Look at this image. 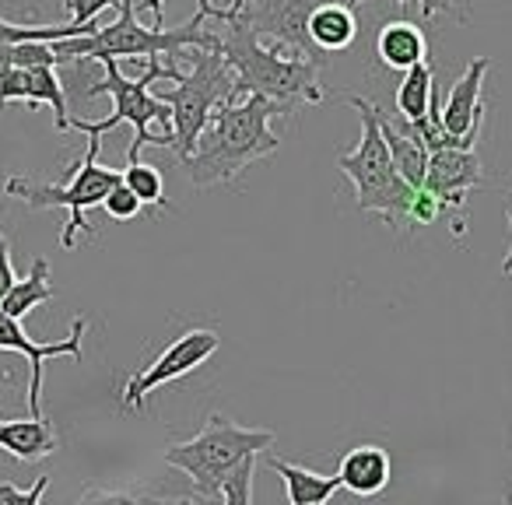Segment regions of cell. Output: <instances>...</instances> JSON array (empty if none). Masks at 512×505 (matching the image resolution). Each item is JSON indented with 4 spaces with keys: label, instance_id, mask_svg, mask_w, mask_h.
Wrapping results in <instances>:
<instances>
[{
    "label": "cell",
    "instance_id": "5bb4252c",
    "mask_svg": "<svg viewBox=\"0 0 512 505\" xmlns=\"http://www.w3.org/2000/svg\"><path fill=\"white\" fill-rule=\"evenodd\" d=\"M60 446L57 439V428L53 421H46L43 414H32V418H11V421H0V449L8 456L22 463H36L53 456Z\"/></svg>",
    "mask_w": 512,
    "mask_h": 505
},
{
    "label": "cell",
    "instance_id": "83f0119b",
    "mask_svg": "<svg viewBox=\"0 0 512 505\" xmlns=\"http://www.w3.org/2000/svg\"><path fill=\"white\" fill-rule=\"evenodd\" d=\"M348 8H358V4H365V0H344ZM421 4V15L425 18H432V15H439V11H453V0H418Z\"/></svg>",
    "mask_w": 512,
    "mask_h": 505
},
{
    "label": "cell",
    "instance_id": "9a60e30c",
    "mask_svg": "<svg viewBox=\"0 0 512 505\" xmlns=\"http://www.w3.org/2000/svg\"><path fill=\"white\" fill-rule=\"evenodd\" d=\"M390 474H393V463H390V453L383 446H355L344 453L341 460V488H348L351 495L358 498H372L390 484Z\"/></svg>",
    "mask_w": 512,
    "mask_h": 505
},
{
    "label": "cell",
    "instance_id": "cb8c5ba5",
    "mask_svg": "<svg viewBox=\"0 0 512 505\" xmlns=\"http://www.w3.org/2000/svg\"><path fill=\"white\" fill-rule=\"evenodd\" d=\"M141 207H144V204H141V197H137V193L130 190V186H123V179L113 186V190L106 193V197H102V211H106L113 221H130V218H137V214H141Z\"/></svg>",
    "mask_w": 512,
    "mask_h": 505
},
{
    "label": "cell",
    "instance_id": "4316f807",
    "mask_svg": "<svg viewBox=\"0 0 512 505\" xmlns=\"http://www.w3.org/2000/svg\"><path fill=\"white\" fill-rule=\"evenodd\" d=\"M15 281H18V274H15V264H11V242H8V235L0 232V299L11 292Z\"/></svg>",
    "mask_w": 512,
    "mask_h": 505
},
{
    "label": "cell",
    "instance_id": "d4e9b609",
    "mask_svg": "<svg viewBox=\"0 0 512 505\" xmlns=\"http://www.w3.org/2000/svg\"><path fill=\"white\" fill-rule=\"evenodd\" d=\"M116 4H120V0H67V15H71V25L92 32L95 18H99L102 11L116 8Z\"/></svg>",
    "mask_w": 512,
    "mask_h": 505
},
{
    "label": "cell",
    "instance_id": "603a6c76",
    "mask_svg": "<svg viewBox=\"0 0 512 505\" xmlns=\"http://www.w3.org/2000/svg\"><path fill=\"white\" fill-rule=\"evenodd\" d=\"M256 460H260V453H253V456H246V460L235 463V467L218 481V488H214V502H225V505H249L253 502Z\"/></svg>",
    "mask_w": 512,
    "mask_h": 505
},
{
    "label": "cell",
    "instance_id": "3957f363",
    "mask_svg": "<svg viewBox=\"0 0 512 505\" xmlns=\"http://www.w3.org/2000/svg\"><path fill=\"white\" fill-rule=\"evenodd\" d=\"M120 18L113 25H95L85 36L57 39L53 53L60 64L71 60H148V57H172L183 50H218L214 29H204V15H193L183 29H158V25L137 22V8L130 0L116 4Z\"/></svg>",
    "mask_w": 512,
    "mask_h": 505
},
{
    "label": "cell",
    "instance_id": "7c38bea8",
    "mask_svg": "<svg viewBox=\"0 0 512 505\" xmlns=\"http://www.w3.org/2000/svg\"><path fill=\"white\" fill-rule=\"evenodd\" d=\"M8 102H29V106H53V120L57 130H71V116H67V95L57 78V67L50 64H22L8 67L0 74V106Z\"/></svg>",
    "mask_w": 512,
    "mask_h": 505
},
{
    "label": "cell",
    "instance_id": "44dd1931",
    "mask_svg": "<svg viewBox=\"0 0 512 505\" xmlns=\"http://www.w3.org/2000/svg\"><path fill=\"white\" fill-rule=\"evenodd\" d=\"M400 88H397V113L404 120H421L432 109V95H435V67L428 60H418L407 71H400Z\"/></svg>",
    "mask_w": 512,
    "mask_h": 505
},
{
    "label": "cell",
    "instance_id": "6da1fadb",
    "mask_svg": "<svg viewBox=\"0 0 512 505\" xmlns=\"http://www.w3.org/2000/svg\"><path fill=\"white\" fill-rule=\"evenodd\" d=\"M211 22V18H204ZM218 36V53L228 60L235 74L232 99L264 95L288 116L295 106H316L323 102L320 64L306 57H295L285 46H264L253 29L242 22H211Z\"/></svg>",
    "mask_w": 512,
    "mask_h": 505
},
{
    "label": "cell",
    "instance_id": "7402d4cb",
    "mask_svg": "<svg viewBox=\"0 0 512 505\" xmlns=\"http://www.w3.org/2000/svg\"><path fill=\"white\" fill-rule=\"evenodd\" d=\"M123 186H130V190L141 197V204H155L158 211H169V200H165V179L162 172L155 169V165L148 162H127V169H123Z\"/></svg>",
    "mask_w": 512,
    "mask_h": 505
},
{
    "label": "cell",
    "instance_id": "5b68a950",
    "mask_svg": "<svg viewBox=\"0 0 512 505\" xmlns=\"http://www.w3.org/2000/svg\"><path fill=\"white\" fill-rule=\"evenodd\" d=\"M351 106L362 116V141L351 155L337 158V169L355 183L358 211L376 214L390 228H397L400 221L411 214V197L414 186L393 169L390 148L383 141V130H379V106L362 95H351Z\"/></svg>",
    "mask_w": 512,
    "mask_h": 505
},
{
    "label": "cell",
    "instance_id": "ffe728a7",
    "mask_svg": "<svg viewBox=\"0 0 512 505\" xmlns=\"http://www.w3.org/2000/svg\"><path fill=\"white\" fill-rule=\"evenodd\" d=\"M53 295L57 292H53V285H50V264L39 257L36 264H32V271L25 274V278H18L15 285H11V292L0 299V313L15 316V320H25L36 306L53 302Z\"/></svg>",
    "mask_w": 512,
    "mask_h": 505
},
{
    "label": "cell",
    "instance_id": "277c9868",
    "mask_svg": "<svg viewBox=\"0 0 512 505\" xmlns=\"http://www.w3.org/2000/svg\"><path fill=\"white\" fill-rule=\"evenodd\" d=\"M99 64H102V71H106V78L88 88L85 95L88 99L109 95V99H113V116H106V120H99V123L71 120V130H81V134H88V137H102L113 127H120V123H130V127H134V144H130V151H127V162H137L148 144L162 148L158 134H151V123H158L162 134L172 137V109L151 92V85H155V81H179L183 71L165 64L162 57H148V67H144L141 78H123L116 60H99Z\"/></svg>",
    "mask_w": 512,
    "mask_h": 505
},
{
    "label": "cell",
    "instance_id": "d6986e66",
    "mask_svg": "<svg viewBox=\"0 0 512 505\" xmlns=\"http://www.w3.org/2000/svg\"><path fill=\"white\" fill-rule=\"evenodd\" d=\"M376 53L386 67H393V71H407L411 64L425 60L428 43L414 22H386L376 36Z\"/></svg>",
    "mask_w": 512,
    "mask_h": 505
},
{
    "label": "cell",
    "instance_id": "30bf717a",
    "mask_svg": "<svg viewBox=\"0 0 512 505\" xmlns=\"http://www.w3.org/2000/svg\"><path fill=\"white\" fill-rule=\"evenodd\" d=\"M481 183H484V169L474 148L428 151V169H425V183L421 186L432 190L435 197L446 204L453 235L467 232V218H463V211H467V193Z\"/></svg>",
    "mask_w": 512,
    "mask_h": 505
},
{
    "label": "cell",
    "instance_id": "9c48e42d",
    "mask_svg": "<svg viewBox=\"0 0 512 505\" xmlns=\"http://www.w3.org/2000/svg\"><path fill=\"white\" fill-rule=\"evenodd\" d=\"M218 348H221V337L214 334V330L197 327V330H186V334H179L176 341H172L169 348H165L162 355L148 365V369L134 372V376L127 379V386H123V397H120L123 407H127V411L144 407V400H148L158 386L172 383V379L190 376V372L197 369V365H204Z\"/></svg>",
    "mask_w": 512,
    "mask_h": 505
},
{
    "label": "cell",
    "instance_id": "f546056e",
    "mask_svg": "<svg viewBox=\"0 0 512 505\" xmlns=\"http://www.w3.org/2000/svg\"><path fill=\"white\" fill-rule=\"evenodd\" d=\"M505 221H509V228H512V207L505 211ZM502 274H505V278H512V246H509V253H505V260H502Z\"/></svg>",
    "mask_w": 512,
    "mask_h": 505
},
{
    "label": "cell",
    "instance_id": "484cf974",
    "mask_svg": "<svg viewBox=\"0 0 512 505\" xmlns=\"http://www.w3.org/2000/svg\"><path fill=\"white\" fill-rule=\"evenodd\" d=\"M46 484H50V477H39L32 488H15L11 481H4L0 484V505H36L43 498Z\"/></svg>",
    "mask_w": 512,
    "mask_h": 505
},
{
    "label": "cell",
    "instance_id": "e0dca14e",
    "mask_svg": "<svg viewBox=\"0 0 512 505\" xmlns=\"http://www.w3.org/2000/svg\"><path fill=\"white\" fill-rule=\"evenodd\" d=\"M309 39H313L316 50L323 53H337V50H348L358 36V18L355 8H348L344 0H327L320 8L309 15Z\"/></svg>",
    "mask_w": 512,
    "mask_h": 505
},
{
    "label": "cell",
    "instance_id": "8992f818",
    "mask_svg": "<svg viewBox=\"0 0 512 505\" xmlns=\"http://www.w3.org/2000/svg\"><path fill=\"white\" fill-rule=\"evenodd\" d=\"M271 446L274 432H267V428H246L239 421L225 418V414H211L207 425L193 439L165 449V463L190 477L193 488H197V498L214 502V488L235 463L253 453H264Z\"/></svg>",
    "mask_w": 512,
    "mask_h": 505
},
{
    "label": "cell",
    "instance_id": "2e32d148",
    "mask_svg": "<svg viewBox=\"0 0 512 505\" xmlns=\"http://www.w3.org/2000/svg\"><path fill=\"white\" fill-rule=\"evenodd\" d=\"M379 130H383V141H386V148H390L393 169L418 190V186L425 183V169H428V148L418 137V130L400 113H397V120H386L383 109H379Z\"/></svg>",
    "mask_w": 512,
    "mask_h": 505
},
{
    "label": "cell",
    "instance_id": "7a4b0ae2",
    "mask_svg": "<svg viewBox=\"0 0 512 505\" xmlns=\"http://www.w3.org/2000/svg\"><path fill=\"white\" fill-rule=\"evenodd\" d=\"M274 116H281V109L264 95L218 102L207 127L200 130L197 148L183 158L193 186L232 183L235 176H242V169L274 155L281 148L278 134L271 130Z\"/></svg>",
    "mask_w": 512,
    "mask_h": 505
},
{
    "label": "cell",
    "instance_id": "f1b7e54d",
    "mask_svg": "<svg viewBox=\"0 0 512 505\" xmlns=\"http://www.w3.org/2000/svg\"><path fill=\"white\" fill-rule=\"evenodd\" d=\"M162 4H165V0H144V4H141L144 11H151V15H155L158 29H162V22H165V8H162ZM200 4H207V0H200Z\"/></svg>",
    "mask_w": 512,
    "mask_h": 505
},
{
    "label": "cell",
    "instance_id": "ac0fdd59",
    "mask_svg": "<svg viewBox=\"0 0 512 505\" xmlns=\"http://www.w3.org/2000/svg\"><path fill=\"white\" fill-rule=\"evenodd\" d=\"M267 463H271L274 474L285 481L288 502L292 505H323L341 488V477L337 474H316V470L302 467V463H288V460H278V456H271Z\"/></svg>",
    "mask_w": 512,
    "mask_h": 505
},
{
    "label": "cell",
    "instance_id": "4fadbf2b",
    "mask_svg": "<svg viewBox=\"0 0 512 505\" xmlns=\"http://www.w3.org/2000/svg\"><path fill=\"white\" fill-rule=\"evenodd\" d=\"M491 60L488 57H477L467 64V71L456 78L453 92H449L446 106L439 109V120H442V130L453 137H481V127H484V74H488Z\"/></svg>",
    "mask_w": 512,
    "mask_h": 505
},
{
    "label": "cell",
    "instance_id": "8fae6325",
    "mask_svg": "<svg viewBox=\"0 0 512 505\" xmlns=\"http://www.w3.org/2000/svg\"><path fill=\"white\" fill-rule=\"evenodd\" d=\"M88 330V320L85 316H78V320L71 323V334L64 337V341H53V344H36L29 334H25L22 320H15V316L0 313V351H15V355H25L29 358V411L32 414H43V362L46 358H74V362H81V337H85Z\"/></svg>",
    "mask_w": 512,
    "mask_h": 505
},
{
    "label": "cell",
    "instance_id": "52a82bcc",
    "mask_svg": "<svg viewBox=\"0 0 512 505\" xmlns=\"http://www.w3.org/2000/svg\"><path fill=\"white\" fill-rule=\"evenodd\" d=\"M99 148H102V137H88L85 158L74 165L71 183H64V186L29 183V179H22V176H8V183H4V193L22 200L25 207H36V211H43V207H67L71 218H67V225H64V235H60V246L64 249H74L78 232L95 235V228L85 221V211L88 207H102V197L123 179L120 169L99 165Z\"/></svg>",
    "mask_w": 512,
    "mask_h": 505
},
{
    "label": "cell",
    "instance_id": "ba28073f",
    "mask_svg": "<svg viewBox=\"0 0 512 505\" xmlns=\"http://www.w3.org/2000/svg\"><path fill=\"white\" fill-rule=\"evenodd\" d=\"M193 67L176 81V88L158 92V99L172 109V151L183 162L197 148L200 130L207 127L218 102L232 99L235 74L218 50H183Z\"/></svg>",
    "mask_w": 512,
    "mask_h": 505
}]
</instances>
